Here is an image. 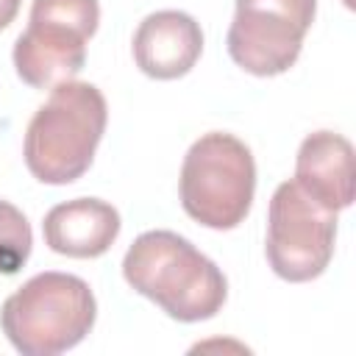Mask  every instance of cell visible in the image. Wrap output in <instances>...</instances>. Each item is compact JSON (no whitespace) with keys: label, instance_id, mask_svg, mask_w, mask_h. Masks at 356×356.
<instances>
[{"label":"cell","instance_id":"obj_3","mask_svg":"<svg viewBox=\"0 0 356 356\" xmlns=\"http://www.w3.org/2000/svg\"><path fill=\"white\" fill-rule=\"evenodd\" d=\"M97 317L89 284L70 273H39L3 300L0 328L22 356H58L86 339Z\"/></svg>","mask_w":356,"mask_h":356},{"label":"cell","instance_id":"obj_7","mask_svg":"<svg viewBox=\"0 0 356 356\" xmlns=\"http://www.w3.org/2000/svg\"><path fill=\"white\" fill-rule=\"evenodd\" d=\"M317 0H236L228 28V56L256 78L286 72L303 47Z\"/></svg>","mask_w":356,"mask_h":356},{"label":"cell","instance_id":"obj_2","mask_svg":"<svg viewBox=\"0 0 356 356\" xmlns=\"http://www.w3.org/2000/svg\"><path fill=\"white\" fill-rule=\"evenodd\" d=\"M106 122L108 106L95 83L67 81L53 86L25 131L22 156L28 172L50 186L78 181L92 167Z\"/></svg>","mask_w":356,"mask_h":356},{"label":"cell","instance_id":"obj_4","mask_svg":"<svg viewBox=\"0 0 356 356\" xmlns=\"http://www.w3.org/2000/svg\"><path fill=\"white\" fill-rule=\"evenodd\" d=\"M256 161L250 147L225 131L203 134L184 156L178 195L184 211L214 231L236 228L253 203Z\"/></svg>","mask_w":356,"mask_h":356},{"label":"cell","instance_id":"obj_5","mask_svg":"<svg viewBox=\"0 0 356 356\" xmlns=\"http://www.w3.org/2000/svg\"><path fill=\"white\" fill-rule=\"evenodd\" d=\"M100 22L97 0H33L28 28L14 42V70L33 89L75 81L86 42Z\"/></svg>","mask_w":356,"mask_h":356},{"label":"cell","instance_id":"obj_12","mask_svg":"<svg viewBox=\"0 0 356 356\" xmlns=\"http://www.w3.org/2000/svg\"><path fill=\"white\" fill-rule=\"evenodd\" d=\"M19 6H22V0H0V31H6L17 19Z\"/></svg>","mask_w":356,"mask_h":356},{"label":"cell","instance_id":"obj_10","mask_svg":"<svg viewBox=\"0 0 356 356\" xmlns=\"http://www.w3.org/2000/svg\"><path fill=\"white\" fill-rule=\"evenodd\" d=\"M120 211L100 197H75L44 214V245L70 259H97L120 236Z\"/></svg>","mask_w":356,"mask_h":356},{"label":"cell","instance_id":"obj_8","mask_svg":"<svg viewBox=\"0 0 356 356\" xmlns=\"http://www.w3.org/2000/svg\"><path fill=\"white\" fill-rule=\"evenodd\" d=\"M203 53V31L186 11L164 8L147 14L134 33V61L156 81L184 78Z\"/></svg>","mask_w":356,"mask_h":356},{"label":"cell","instance_id":"obj_9","mask_svg":"<svg viewBox=\"0 0 356 356\" xmlns=\"http://www.w3.org/2000/svg\"><path fill=\"white\" fill-rule=\"evenodd\" d=\"M295 184L331 211L348 209L356 192L353 145L334 131L309 134L298 147Z\"/></svg>","mask_w":356,"mask_h":356},{"label":"cell","instance_id":"obj_1","mask_svg":"<svg viewBox=\"0 0 356 356\" xmlns=\"http://www.w3.org/2000/svg\"><path fill=\"white\" fill-rule=\"evenodd\" d=\"M128 286L178 323L214 317L228 298L222 270L175 231H145L122 259Z\"/></svg>","mask_w":356,"mask_h":356},{"label":"cell","instance_id":"obj_11","mask_svg":"<svg viewBox=\"0 0 356 356\" xmlns=\"http://www.w3.org/2000/svg\"><path fill=\"white\" fill-rule=\"evenodd\" d=\"M33 248L28 217L8 200L0 197V273L14 275L22 270Z\"/></svg>","mask_w":356,"mask_h":356},{"label":"cell","instance_id":"obj_6","mask_svg":"<svg viewBox=\"0 0 356 356\" xmlns=\"http://www.w3.org/2000/svg\"><path fill=\"white\" fill-rule=\"evenodd\" d=\"M337 242V211L320 206L295 181L278 184L267 211L264 253L273 273L303 284L325 273Z\"/></svg>","mask_w":356,"mask_h":356}]
</instances>
